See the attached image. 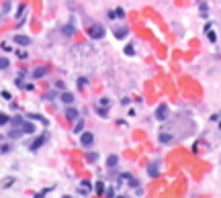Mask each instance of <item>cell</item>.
<instances>
[{
  "label": "cell",
  "instance_id": "cell-1",
  "mask_svg": "<svg viewBox=\"0 0 221 198\" xmlns=\"http://www.w3.org/2000/svg\"><path fill=\"white\" fill-rule=\"evenodd\" d=\"M88 37H90V39H103V37H104V27H103V25H98V23L90 25V27H88Z\"/></svg>",
  "mask_w": 221,
  "mask_h": 198
},
{
  "label": "cell",
  "instance_id": "cell-2",
  "mask_svg": "<svg viewBox=\"0 0 221 198\" xmlns=\"http://www.w3.org/2000/svg\"><path fill=\"white\" fill-rule=\"evenodd\" d=\"M168 118V106L166 104H160L156 108V121H166Z\"/></svg>",
  "mask_w": 221,
  "mask_h": 198
},
{
  "label": "cell",
  "instance_id": "cell-3",
  "mask_svg": "<svg viewBox=\"0 0 221 198\" xmlns=\"http://www.w3.org/2000/svg\"><path fill=\"white\" fill-rule=\"evenodd\" d=\"M80 143L84 145V147H90V145L94 143V135H92V133H82V139H80Z\"/></svg>",
  "mask_w": 221,
  "mask_h": 198
},
{
  "label": "cell",
  "instance_id": "cell-4",
  "mask_svg": "<svg viewBox=\"0 0 221 198\" xmlns=\"http://www.w3.org/2000/svg\"><path fill=\"white\" fill-rule=\"evenodd\" d=\"M63 115H66V118H68V121L76 123V121H78V116H80V112H78L76 108H66V112H63Z\"/></svg>",
  "mask_w": 221,
  "mask_h": 198
},
{
  "label": "cell",
  "instance_id": "cell-5",
  "mask_svg": "<svg viewBox=\"0 0 221 198\" xmlns=\"http://www.w3.org/2000/svg\"><path fill=\"white\" fill-rule=\"evenodd\" d=\"M14 43H16V45H23V47H27L29 43H31V39H29L27 35H14Z\"/></svg>",
  "mask_w": 221,
  "mask_h": 198
},
{
  "label": "cell",
  "instance_id": "cell-6",
  "mask_svg": "<svg viewBox=\"0 0 221 198\" xmlns=\"http://www.w3.org/2000/svg\"><path fill=\"white\" fill-rule=\"evenodd\" d=\"M21 135H25L23 127H13V129L8 131V137H10V139H16V137H21Z\"/></svg>",
  "mask_w": 221,
  "mask_h": 198
},
{
  "label": "cell",
  "instance_id": "cell-7",
  "mask_svg": "<svg viewBox=\"0 0 221 198\" xmlns=\"http://www.w3.org/2000/svg\"><path fill=\"white\" fill-rule=\"evenodd\" d=\"M92 190V184H90V180H82V184H80V188H78V192L80 194H86V192Z\"/></svg>",
  "mask_w": 221,
  "mask_h": 198
},
{
  "label": "cell",
  "instance_id": "cell-8",
  "mask_svg": "<svg viewBox=\"0 0 221 198\" xmlns=\"http://www.w3.org/2000/svg\"><path fill=\"white\" fill-rule=\"evenodd\" d=\"M127 35H129V29H127V27H119V29H115V37H117V39H125Z\"/></svg>",
  "mask_w": 221,
  "mask_h": 198
},
{
  "label": "cell",
  "instance_id": "cell-9",
  "mask_svg": "<svg viewBox=\"0 0 221 198\" xmlns=\"http://www.w3.org/2000/svg\"><path fill=\"white\" fill-rule=\"evenodd\" d=\"M74 31H76V25H74V23H70V25H66V27L62 29V33L66 35V37H72V35H74Z\"/></svg>",
  "mask_w": 221,
  "mask_h": 198
},
{
  "label": "cell",
  "instance_id": "cell-10",
  "mask_svg": "<svg viewBox=\"0 0 221 198\" xmlns=\"http://www.w3.org/2000/svg\"><path fill=\"white\" fill-rule=\"evenodd\" d=\"M43 143H45V135H41V137H37V139H35L33 143H31V149H33V151H37V149H39V147H41Z\"/></svg>",
  "mask_w": 221,
  "mask_h": 198
},
{
  "label": "cell",
  "instance_id": "cell-11",
  "mask_svg": "<svg viewBox=\"0 0 221 198\" xmlns=\"http://www.w3.org/2000/svg\"><path fill=\"white\" fill-rule=\"evenodd\" d=\"M96 115L100 116V118H109V108H104V106H96Z\"/></svg>",
  "mask_w": 221,
  "mask_h": 198
},
{
  "label": "cell",
  "instance_id": "cell-12",
  "mask_svg": "<svg viewBox=\"0 0 221 198\" xmlns=\"http://www.w3.org/2000/svg\"><path fill=\"white\" fill-rule=\"evenodd\" d=\"M147 174H150V178H156V176L160 174L158 165H156V164H150V168H147Z\"/></svg>",
  "mask_w": 221,
  "mask_h": 198
},
{
  "label": "cell",
  "instance_id": "cell-13",
  "mask_svg": "<svg viewBox=\"0 0 221 198\" xmlns=\"http://www.w3.org/2000/svg\"><path fill=\"white\" fill-rule=\"evenodd\" d=\"M62 100L66 104H72L74 102V94H70V92H66V90H63V94H62Z\"/></svg>",
  "mask_w": 221,
  "mask_h": 198
},
{
  "label": "cell",
  "instance_id": "cell-14",
  "mask_svg": "<svg viewBox=\"0 0 221 198\" xmlns=\"http://www.w3.org/2000/svg\"><path fill=\"white\" fill-rule=\"evenodd\" d=\"M117 164H119V157L117 155H111L109 159H107V165H109V168H117Z\"/></svg>",
  "mask_w": 221,
  "mask_h": 198
},
{
  "label": "cell",
  "instance_id": "cell-15",
  "mask_svg": "<svg viewBox=\"0 0 221 198\" xmlns=\"http://www.w3.org/2000/svg\"><path fill=\"white\" fill-rule=\"evenodd\" d=\"M45 74H47V68H37L33 72V78H43Z\"/></svg>",
  "mask_w": 221,
  "mask_h": 198
},
{
  "label": "cell",
  "instance_id": "cell-16",
  "mask_svg": "<svg viewBox=\"0 0 221 198\" xmlns=\"http://www.w3.org/2000/svg\"><path fill=\"white\" fill-rule=\"evenodd\" d=\"M82 129H84V121L78 118L76 123H74V133H82Z\"/></svg>",
  "mask_w": 221,
  "mask_h": 198
},
{
  "label": "cell",
  "instance_id": "cell-17",
  "mask_svg": "<svg viewBox=\"0 0 221 198\" xmlns=\"http://www.w3.org/2000/svg\"><path fill=\"white\" fill-rule=\"evenodd\" d=\"M23 131H25L27 135H31V133H35V127L31 123H23Z\"/></svg>",
  "mask_w": 221,
  "mask_h": 198
},
{
  "label": "cell",
  "instance_id": "cell-18",
  "mask_svg": "<svg viewBox=\"0 0 221 198\" xmlns=\"http://www.w3.org/2000/svg\"><path fill=\"white\" fill-rule=\"evenodd\" d=\"M160 141H162V143H170V141H172V135H168V133H160Z\"/></svg>",
  "mask_w": 221,
  "mask_h": 198
},
{
  "label": "cell",
  "instance_id": "cell-19",
  "mask_svg": "<svg viewBox=\"0 0 221 198\" xmlns=\"http://www.w3.org/2000/svg\"><path fill=\"white\" fill-rule=\"evenodd\" d=\"M207 39H209L211 43H215V41H217V35H215V31H213V29H209V31H207Z\"/></svg>",
  "mask_w": 221,
  "mask_h": 198
},
{
  "label": "cell",
  "instance_id": "cell-20",
  "mask_svg": "<svg viewBox=\"0 0 221 198\" xmlns=\"http://www.w3.org/2000/svg\"><path fill=\"white\" fill-rule=\"evenodd\" d=\"M94 192H96V194H103V192H104V182H96V186H94Z\"/></svg>",
  "mask_w": 221,
  "mask_h": 198
},
{
  "label": "cell",
  "instance_id": "cell-21",
  "mask_svg": "<svg viewBox=\"0 0 221 198\" xmlns=\"http://www.w3.org/2000/svg\"><path fill=\"white\" fill-rule=\"evenodd\" d=\"M10 123V116L8 115H0V127H4V125Z\"/></svg>",
  "mask_w": 221,
  "mask_h": 198
},
{
  "label": "cell",
  "instance_id": "cell-22",
  "mask_svg": "<svg viewBox=\"0 0 221 198\" xmlns=\"http://www.w3.org/2000/svg\"><path fill=\"white\" fill-rule=\"evenodd\" d=\"M125 55H129V57H131V55H135V49H133V45H127V47H125Z\"/></svg>",
  "mask_w": 221,
  "mask_h": 198
},
{
  "label": "cell",
  "instance_id": "cell-23",
  "mask_svg": "<svg viewBox=\"0 0 221 198\" xmlns=\"http://www.w3.org/2000/svg\"><path fill=\"white\" fill-rule=\"evenodd\" d=\"M98 106H107V108H109V106H111V98H100Z\"/></svg>",
  "mask_w": 221,
  "mask_h": 198
},
{
  "label": "cell",
  "instance_id": "cell-24",
  "mask_svg": "<svg viewBox=\"0 0 221 198\" xmlns=\"http://www.w3.org/2000/svg\"><path fill=\"white\" fill-rule=\"evenodd\" d=\"M10 63H8V59H0V69H6Z\"/></svg>",
  "mask_w": 221,
  "mask_h": 198
},
{
  "label": "cell",
  "instance_id": "cell-25",
  "mask_svg": "<svg viewBox=\"0 0 221 198\" xmlns=\"http://www.w3.org/2000/svg\"><path fill=\"white\" fill-rule=\"evenodd\" d=\"M88 161H96L98 159V153H88V157H86Z\"/></svg>",
  "mask_w": 221,
  "mask_h": 198
},
{
  "label": "cell",
  "instance_id": "cell-26",
  "mask_svg": "<svg viewBox=\"0 0 221 198\" xmlns=\"http://www.w3.org/2000/svg\"><path fill=\"white\" fill-rule=\"evenodd\" d=\"M115 12H117V19H123V16H125V10H123V8H117Z\"/></svg>",
  "mask_w": 221,
  "mask_h": 198
},
{
  "label": "cell",
  "instance_id": "cell-27",
  "mask_svg": "<svg viewBox=\"0 0 221 198\" xmlns=\"http://www.w3.org/2000/svg\"><path fill=\"white\" fill-rule=\"evenodd\" d=\"M107 16H109L111 21H115V19H117V12H115V10H109V14H107Z\"/></svg>",
  "mask_w": 221,
  "mask_h": 198
},
{
  "label": "cell",
  "instance_id": "cell-28",
  "mask_svg": "<svg viewBox=\"0 0 221 198\" xmlns=\"http://www.w3.org/2000/svg\"><path fill=\"white\" fill-rule=\"evenodd\" d=\"M16 55H19L21 59H25V57H27V51H23V49H19V51H16Z\"/></svg>",
  "mask_w": 221,
  "mask_h": 198
},
{
  "label": "cell",
  "instance_id": "cell-29",
  "mask_svg": "<svg viewBox=\"0 0 221 198\" xmlns=\"http://www.w3.org/2000/svg\"><path fill=\"white\" fill-rule=\"evenodd\" d=\"M55 88L57 90H66V84L63 82H55Z\"/></svg>",
  "mask_w": 221,
  "mask_h": 198
},
{
  "label": "cell",
  "instance_id": "cell-30",
  "mask_svg": "<svg viewBox=\"0 0 221 198\" xmlns=\"http://www.w3.org/2000/svg\"><path fill=\"white\" fill-rule=\"evenodd\" d=\"M2 98H4V100H10L13 96H10V92H6V90H4V92H2Z\"/></svg>",
  "mask_w": 221,
  "mask_h": 198
},
{
  "label": "cell",
  "instance_id": "cell-31",
  "mask_svg": "<svg viewBox=\"0 0 221 198\" xmlns=\"http://www.w3.org/2000/svg\"><path fill=\"white\" fill-rule=\"evenodd\" d=\"M78 86L84 88V86H86V78H80V80H78Z\"/></svg>",
  "mask_w": 221,
  "mask_h": 198
},
{
  "label": "cell",
  "instance_id": "cell-32",
  "mask_svg": "<svg viewBox=\"0 0 221 198\" xmlns=\"http://www.w3.org/2000/svg\"><path fill=\"white\" fill-rule=\"evenodd\" d=\"M107 196L113 198V196H115V190H113V188H107Z\"/></svg>",
  "mask_w": 221,
  "mask_h": 198
},
{
  "label": "cell",
  "instance_id": "cell-33",
  "mask_svg": "<svg viewBox=\"0 0 221 198\" xmlns=\"http://www.w3.org/2000/svg\"><path fill=\"white\" fill-rule=\"evenodd\" d=\"M2 49H4V51H13V49H10V45H8V43H2Z\"/></svg>",
  "mask_w": 221,
  "mask_h": 198
}]
</instances>
